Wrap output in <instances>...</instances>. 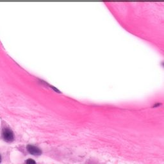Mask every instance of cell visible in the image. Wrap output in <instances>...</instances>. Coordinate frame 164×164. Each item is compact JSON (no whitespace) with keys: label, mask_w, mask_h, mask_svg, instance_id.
<instances>
[{"label":"cell","mask_w":164,"mask_h":164,"mask_svg":"<svg viewBox=\"0 0 164 164\" xmlns=\"http://www.w3.org/2000/svg\"><path fill=\"white\" fill-rule=\"evenodd\" d=\"M27 149H28V152L33 155H40L42 153V151H41L38 147L28 145L27 146Z\"/></svg>","instance_id":"7a4b0ae2"},{"label":"cell","mask_w":164,"mask_h":164,"mask_svg":"<svg viewBox=\"0 0 164 164\" xmlns=\"http://www.w3.org/2000/svg\"><path fill=\"white\" fill-rule=\"evenodd\" d=\"M3 136L6 141L12 142L13 140V132L9 129H5L3 132Z\"/></svg>","instance_id":"6da1fadb"},{"label":"cell","mask_w":164,"mask_h":164,"mask_svg":"<svg viewBox=\"0 0 164 164\" xmlns=\"http://www.w3.org/2000/svg\"><path fill=\"white\" fill-rule=\"evenodd\" d=\"M163 65H164V64H163Z\"/></svg>","instance_id":"5b68a950"},{"label":"cell","mask_w":164,"mask_h":164,"mask_svg":"<svg viewBox=\"0 0 164 164\" xmlns=\"http://www.w3.org/2000/svg\"><path fill=\"white\" fill-rule=\"evenodd\" d=\"M27 163H35V161H33V160H28L26 162Z\"/></svg>","instance_id":"3957f363"},{"label":"cell","mask_w":164,"mask_h":164,"mask_svg":"<svg viewBox=\"0 0 164 164\" xmlns=\"http://www.w3.org/2000/svg\"><path fill=\"white\" fill-rule=\"evenodd\" d=\"M1 161H2V157L0 156V162H1Z\"/></svg>","instance_id":"277c9868"}]
</instances>
